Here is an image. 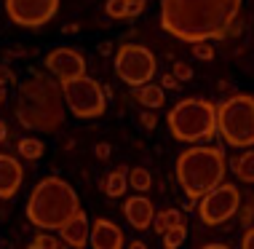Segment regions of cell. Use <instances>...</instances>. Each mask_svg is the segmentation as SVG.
Masks as SVG:
<instances>
[{"label":"cell","instance_id":"obj_1","mask_svg":"<svg viewBox=\"0 0 254 249\" xmlns=\"http://www.w3.org/2000/svg\"><path fill=\"white\" fill-rule=\"evenodd\" d=\"M241 0H161V27L185 43L228 38Z\"/></svg>","mask_w":254,"mask_h":249},{"label":"cell","instance_id":"obj_2","mask_svg":"<svg viewBox=\"0 0 254 249\" xmlns=\"http://www.w3.org/2000/svg\"><path fill=\"white\" fill-rule=\"evenodd\" d=\"M64 91L51 73H32L19 83L16 118L24 129L38 134H54L64 123Z\"/></svg>","mask_w":254,"mask_h":249},{"label":"cell","instance_id":"obj_3","mask_svg":"<svg viewBox=\"0 0 254 249\" xmlns=\"http://www.w3.org/2000/svg\"><path fill=\"white\" fill-rule=\"evenodd\" d=\"M225 171H228L225 150L214 148V145H193V148L182 150L177 158V179L193 206L203 193H209L222 182Z\"/></svg>","mask_w":254,"mask_h":249},{"label":"cell","instance_id":"obj_4","mask_svg":"<svg viewBox=\"0 0 254 249\" xmlns=\"http://www.w3.org/2000/svg\"><path fill=\"white\" fill-rule=\"evenodd\" d=\"M78 209V193L59 177H43L27 198V220L43 231H59Z\"/></svg>","mask_w":254,"mask_h":249},{"label":"cell","instance_id":"obj_5","mask_svg":"<svg viewBox=\"0 0 254 249\" xmlns=\"http://www.w3.org/2000/svg\"><path fill=\"white\" fill-rule=\"evenodd\" d=\"M169 131L180 142H206L214 140L217 131V105L201 96L180 99L166 115Z\"/></svg>","mask_w":254,"mask_h":249},{"label":"cell","instance_id":"obj_6","mask_svg":"<svg viewBox=\"0 0 254 249\" xmlns=\"http://www.w3.org/2000/svg\"><path fill=\"white\" fill-rule=\"evenodd\" d=\"M217 131L230 148H254V96L233 94L219 102Z\"/></svg>","mask_w":254,"mask_h":249},{"label":"cell","instance_id":"obj_7","mask_svg":"<svg viewBox=\"0 0 254 249\" xmlns=\"http://www.w3.org/2000/svg\"><path fill=\"white\" fill-rule=\"evenodd\" d=\"M62 91H64V102L75 118L91 121V118H99L107 110L105 88L94 78H88V75H80V78L62 83Z\"/></svg>","mask_w":254,"mask_h":249},{"label":"cell","instance_id":"obj_8","mask_svg":"<svg viewBox=\"0 0 254 249\" xmlns=\"http://www.w3.org/2000/svg\"><path fill=\"white\" fill-rule=\"evenodd\" d=\"M115 73H118V78L126 86L139 88L155 78L158 62L150 48L139 46V43H123L115 51Z\"/></svg>","mask_w":254,"mask_h":249},{"label":"cell","instance_id":"obj_9","mask_svg":"<svg viewBox=\"0 0 254 249\" xmlns=\"http://www.w3.org/2000/svg\"><path fill=\"white\" fill-rule=\"evenodd\" d=\"M198 209V217H201L203 225L209 228H217L241 209V193H238L236 185L230 182H219L217 188H211L209 193H203L195 204Z\"/></svg>","mask_w":254,"mask_h":249},{"label":"cell","instance_id":"obj_10","mask_svg":"<svg viewBox=\"0 0 254 249\" xmlns=\"http://www.w3.org/2000/svg\"><path fill=\"white\" fill-rule=\"evenodd\" d=\"M59 11V0H5V13L19 27H43Z\"/></svg>","mask_w":254,"mask_h":249},{"label":"cell","instance_id":"obj_11","mask_svg":"<svg viewBox=\"0 0 254 249\" xmlns=\"http://www.w3.org/2000/svg\"><path fill=\"white\" fill-rule=\"evenodd\" d=\"M46 70H49L54 78H59V83H67L72 78L86 75V57L78 48H70V46L51 48V51L46 54Z\"/></svg>","mask_w":254,"mask_h":249},{"label":"cell","instance_id":"obj_12","mask_svg":"<svg viewBox=\"0 0 254 249\" xmlns=\"http://www.w3.org/2000/svg\"><path fill=\"white\" fill-rule=\"evenodd\" d=\"M123 214H126L128 225H131L134 231H147V228H153V220H155V206H153V201H150V198L145 196V193H139V196L126 198Z\"/></svg>","mask_w":254,"mask_h":249},{"label":"cell","instance_id":"obj_13","mask_svg":"<svg viewBox=\"0 0 254 249\" xmlns=\"http://www.w3.org/2000/svg\"><path fill=\"white\" fill-rule=\"evenodd\" d=\"M22 179H24L22 164H19L13 156L0 153V198L8 201V198L16 196L19 188H22Z\"/></svg>","mask_w":254,"mask_h":249},{"label":"cell","instance_id":"obj_14","mask_svg":"<svg viewBox=\"0 0 254 249\" xmlns=\"http://www.w3.org/2000/svg\"><path fill=\"white\" fill-rule=\"evenodd\" d=\"M59 239L64 241L67 247H75V249H83L88 244V239H91V223H88L83 209H78L59 228Z\"/></svg>","mask_w":254,"mask_h":249},{"label":"cell","instance_id":"obj_15","mask_svg":"<svg viewBox=\"0 0 254 249\" xmlns=\"http://www.w3.org/2000/svg\"><path fill=\"white\" fill-rule=\"evenodd\" d=\"M88 244L94 249H121V247H126V239H123V231L113 223V220L99 217L97 223L91 225V239H88Z\"/></svg>","mask_w":254,"mask_h":249},{"label":"cell","instance_id":"obj_16","mask_svg":"<svg viewBox=\"0 0 254 249\" xmlns=\"http://www.w3.org/2000/svg\"><path fill=\"white\" fill-rule=\"evenodd\" d=\"M230 166H233V174L241 179V182L254 185V150L252 148H246V153H241L238 158H233Z\"/></svg>","mask_w":254,"mask_h":249},{"label":"cell","instance_id":"obj_17","mask_svg":"<svg viewBox=\"0 0 254 249\" xmlns=\"http://www.w3.org/2000/svg\"><path fill=\"white\" fill-rule=\"evenodd\" d=\"M136 102H139L142 107H153L158 110L166 102V94H163V86H153V83H145V86H139L136 88Z\"/></svg>","mask_w":254,"mask_h":249},{"label":"cell","instance_id":"obj_18","mask_svg":"<svg viewBox=\"0 0 254 249\" xmlns=\"http://www.w3.org/2000/svg\"><path fill=\"white\" fill-rule=\"evenodd\" d=\"M128 188V169L126 166H118V169H113L105 179V193L110 198H121L123 190Z\"/></svg>","mask_w":254,"mask_h":249},{"label":"cell","instance_id":"obj_19","mask_svg":"<svg viewBox=\"0 0 254 249\" xmlns=\"http://www.w3.org/2000/svg\"><path fill=\"white\" fill-rule=\"evenodd\" d=\"M182 223V212L180 209H163V212H155V220H153V231L155 233H166L169 228L180 225Z\"/></svg>","mask_w":254,"mask_h":249},{"label":"cell","instance_id":"obj_20","mask_svg":"<svg viewBox=\"0 0 254 249\" xmlns=\"http://www.w3.org/2000/svg\"><path fill=\"white\" fill-rule=\"evenodd\" d=\"M43 153H46V145L40 142L38 137H24V140H19V156L27 158V161H38Z\"/></svg>","mask_w":254,"mask_h":249},{"label":"cell","instance_id":"obj_21","mask_svg":"<svg viewBox=\"0 0 254 249\" xmlns=\"http://www.w3.org/2000/svg\"><path fill=\"white\" fill-rule=\"evenodd\" d=\"M128 188H134L136 193H147L153 188V177H150L147 169H142V166H136V169L128 171Z\"/></svg>","mask_w":254,"mask_h":249},{"label":"cell","instance_id":"obj_22","mask_svg":"<svg viewBox=\"0 0 254 249\" xmlns=\"http://www.w3.org/2000/svg\"><path fill=\"white\" fill-rule=\"evenodd\" d=\"M161 239H163V247H166V249H174V247H180L182 241L188 239V228L180 223V225L169 228L166 233H161Z\"/></svg>","mask_w":254,"mask_h":249},{"label":"cell","instance_id":"obj_23","mask_svg":"<svg viewBox=\"0 0 254 249\" xmlns=\"http://www.w3.org/2000/svg\"><path fill=\"white\" fill-rule=\"evenodd\" d=\"M193 46V57L201 59V62H211L214 59V46H211V40H195Z\"/></svg>","mask_w":254,"mask_h":249},{"label":"cell","instance_id":"obj_24","mask_svg":"<svg viewBox=\"0 0 254 249\" xmlns=\"http://www.w3.org/2000/svg\"><path fill=\"white\" fill-rule=\"evenodd\" d=\"M105 11H107V16H110V19H126L128 0H107Z\"/></svg>","mask_w":254,"mask_h":249},{"label":"cell","instance_id":"obj_25","mask_svg":"<svg viewBox=\"0 0 254 249\" xmlns=\"http://www.w3.org/2000/svg\"><path fill=\"white\" fill-rule=\"evenodd\" d=\"M59 244H62V239H54L49 233H38V236L30 241L32 249H59Z\"/></svg>","mask_w":254,"mask_h":249},{"label":"cell","instance_id":"obj_26","mask_svg":"<svg viewBox=\"0 0 254 249\" xmlns=\"http://www.w3.org/2000/svg\"><path fill=\"white\" fill-rule=\"evenodd\" d=\"M139 123H142V126H145L147 131L158 126V118H155L153 107H145V110H142V115H139Z\"/></svg>","mask_w":254,"mask_h":249},{"label":"cell","instance_id":"obj_27","mask_svg":"<svg viewBox=\"0 0 254 249\" xmlns=\"http://www.w3.org/2000/svg\"><path fill=\"white\" fill-rule=\"evenodd\" d=\"M147 0H128V11H126V19H136L142 11H145Z\"/></svg>","mask_w":254,"mask_h":249},{"label":"cell","instance_id":"obj_28","mask_svg":"<svg viewBox=\"0 0 254 249\" xmlns=\"http://www.w3.org/2000/svg\"><path fill=\"white\" fill-rule=\"evenodd\" d=\"M174 75L180 81H190V78H193V67H190L188 62H177V65H174Z\"/></svg>","mask_w":254,"mask_h":249},{"label":"cell","instance_id":"obj_29","mask_svg":"<svg viewBox=\"0 0 254 249\" xmlns=\"http://www.w3.org/2000/svg\"><path fill=\"white\" fill-rule=\"evenodd\" d=\"M161 86L166 88V91H177V88H180V78H177L174 73H166L161 78Z\"/></svg>","mask_w":254,"mask_h":249},{"label":"cell","instance_id":"obj_30","mask_svg":"<svg viewBox=\"0 0 254 249\" xmlns=\"http://www.w3.org/2000/svg\"><path fill=\"white\" fill-rule=\"evenodd\" d=\"M13 81H16V75H13L5 65H0V86H8V83H13Z\"/></svg>","mask_w":254,"mask_h":249},{"label":"cell","instance_id":"obj_31","mask_svg":"<svg viewBox=\"0 0 254 249\" xmlns=\"http://www.w3.org/2000/svg\"><path fill=\"white\" fill-rule=\"evenodd\" d=\"M241 247H244V249H254V225L246 228V233L241 236Z\"/></svg>","mask_w":254,"mask_h":249},{"label":"cell","instance_id":"obj_32","mask_svg":"<svg viewBox=\"0 0 254 249\" xmlns=\"http://www.w3.org/2000/svg\"><path fill=\"white\" fill-rule=\"evenodd\" d=\"M94 156H97V158H102V161H105V158L110 156V145H107V142H99L97 148H94Z\"/></svg>","mask_w":254,"mask_h":249},{"label":"cell","instance_id":"obj_33","mask_svg":"<svg viewBox=\"0 0 254 249\" xmlns=\"http://www.w3.org/2000/svg\"><path fill=\"white\" fill-rule=\"evenodd\" d=\"M126 247H128V249H145V241L134 239V241H126Z\"/></svg>","mask_w":254,"mask_h":249},{"label":"cell","instance_id":"obj_34","mask_svg":"<svg viewBox=\"0 0 254 249\" xmlns=\"http://www.w3.org/2000/svg\"><path fill=\"white\" fill-rule=\"evenodd\" d=\"M5 134H8V126H5L3 121H0V142H5Z\"/></svg>","mask_w":254,"mask_h":249},{"label":"cell","instance_id":"obj_35","mask_svg":"<svg viewBox=\"0 0 254 249\" xmlns=\"http://www.w3.org/2000/svg\"><path fill=\"white\" fill-rule=\"evenodd\" d=\"M99 51H102V54H110V51H113V46H110V43H102Z\"/></svg>","mask_w":254,"mask_h":249}]
</instances>
